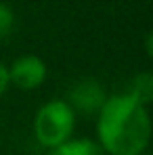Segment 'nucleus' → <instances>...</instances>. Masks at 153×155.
<instances>
[{"instance_id":"f257e3e1","label":"nucleus","mask_w":153,"mask_h":155,"mask_svg":"<svg viewBox=\"0 0 153 155\" xmlns=\"http://www.w3.org/2000/svg\"><path fill=\"white\" fill-rule=\"evenodd\" d=\"M151 132L149 109L128 92L107 97L97 113V143L107 155H143Z\"/></svg>"},{"instance_id":"f03ea898","label":"nucleus","mask_w":153,"mask_h":155,"mask_svg":"<svg viewBox=\"0 0 153 155\" xmlns=\"http://www.w3.org/2000/svg\"><path fill=\"white\" fill-rule=\"evenodd\" d=\"M74 128H76V113L67 105V101L55 99V101L44 103L36 111L34 136L42 147L51 151L72 140Z\"/></svg>"},{"instance_id":"7ed1b4c3","label":"nucleus","mask_w":153,"mask_h":155,"mask_svg":"<svg viewBox=\"0 0 153 155\" xmlns=\"http://www.w3.org/2000/svg\"><path fill=\"white\" fill-rule=\"evenodd\" d=\"M44 80H46V63L36 54H23L15 59V63L8 67V84L21 90H34L42 86Z\"/></svg>"},{"instance_id":"20e7f679","label":"nucleus","mask_w":153,"mask_h":155,"mask_svg":"<svg viewBox=\"0 0 153 155\" xmlns=\"http://www.w3.org/2000/svg\"><path fill=\"white\" fill-rule=\"evenodd\" d=\"M105 101H107V94H105L103 86L97 80L86 78V80L78 82L76 86L69 90L67 105L74 109V113L78 111V113H84V115H92V113L101 111Z\"/></svg>"},{"instance_id":"39448f33","label":"nucleus","mask_w":153,"mask_h":155,"mask_svg":"<svg viewBox=\"0 0 153 155\" xmlns=\"http://www.w3.org/2000/svg\"><path fill=\"white\" fill-rule=\"evenodd\" d=\"M126 92L141 105L149 107L153 103V71H143V74L134 76L128 84Z\"/></svg>"},{"instance_id":"423d86ee","label":"nucleus","mask_w":153,"mask_h":155,"mask_svg":"<svg viewBox=\"0 0 153 155\" xmlns=\"http://www.w3.org/2000/svg\"><path fill=\"white\" fill-rule=\"evenodd\" d=\"M51 155H107L101 149L99 143L88 140V138H72L65 145L52 149Z\"/></svg>"},{"instance_id":"0eeeda50","label":"nucleus","mask_w":153,"mask_h":155,"mask_svg":"<svg viewBox=\"0 0 153 155\" xmlns=\"http://www.w3.org/2000/svg\"><path fill=\"white\" fill-rule=\"evenodd\" d=\"M13 27H15V15H13L11 6H6V4L0 2V40L8 38L11 31H13Z\"/></svg>"},{"instance_id":"6e6552de","label":"nucleus","mask_w":153,"mask_h":155,"mask_svg":"<svg viewBox=\"0 0 153 155\" xmlns=\"http://www.w3.org/2000/svg\"><path fill=\"white\" fill-rule=\"evenodd\" d=\"M6 88H8V67L0 63V97L6 92Z\"/></svg>"},{"instance_id":"1a4fd4ad","label":"nucleus","mask_w":153,"mask_h":155,"mask_svg":"<svg viewBox=\"0 0 153 155\" xmlns=\"http://www.w3.org/2000/svg\"><path fill=\"white\" fill-rule=\"evenodd\" d=\"M145 51L149 54V59L153 61V29L147 34V38H145Z\"/></svg>"},{"instance_id":"9d476101","label":"nucleus","mask_w":153,"mask_h":155,"mask_svg":"<svg viewBox=\"0 0 153 155\" xmlns=\"http://www.w3.org/2000/svg\"><path fill=\"white\" fill-rule=\"evenodd\" d=\"M143 155H151V153H143Z\"/></svg>"}]
</instances>
